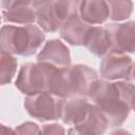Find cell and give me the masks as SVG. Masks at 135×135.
Here are the masks:
<instances>
[{
	"label": "cell",
	"instance_id": "cell-1",
	"mask_svg": "<svg viewBox=\"0 0 135 135\" xmlns=\"http://www.w3.org/2000/svg\"><path fill=\"white\" fill-rule=\"evenodd\" d=\"M133 94L132 81L111 82L97 79L89 98L104 116L109 127H119L133 110Z\"/></svg>",
	"mask_w": 135,
	"mask_h": 135
},
{
	"label": "cell",
	"instance_id": "cell-2",
	"mask_svg": "<svg viewBox=\"0 0 135 135\" xmlns=\"http://www.w3.org/2000/svg\"><path fill=\"white\" fill-rule=\"evenodd\" d=\"M97 79L96 71L89 65L75 64L64 69H56L47 92L61 98L89 97Z\"/></svg>",
	"mask_w": 135,
	"mask_h": 135
},
{
	"label": "cell",
	"instance_id": "cell-3",
	"mask_svg": "<svg viewBox=\"0 0 135 135\" xmlns=\"http://www.w3.org/2000/svg\"><path fill=\"white\" fill-rule=\"evenodd\" d=\"M44 40L43 32L34 24L3 25L0 28V51L9 55L32 56Z\"/></svg>",
	"mask_w": 135,
	"mask_h": 135
},
{
	"label": "cell",
	"instance_id": "cell-4",
	"mask_svg": "<svg viewBox=\"0 0 135 135\" xmlns=\"http://www.w3.org/2000/svg\"><path fill=\"white\" fill-rule=\"evenodd\" d=\"M82 0H53L45 6L36 9L38 25L49 33H54L70 18L79 16Z\"/></svg>",
	"mask_w": 135,
	"mask_h": 135
},
{
	"label": "cell",
	"instance_id": "cell-5",
	"mask_svg": "<svg viewBox=\"0 0 135 135\" xmlns=\"http://www.w3.org/2000/svg\"><path fill=\"white\" fill-rule=\"evenodd\" d=\"M57 68L43 62H28L20 68L16 79V88L24 95L47 91L51 78Z\"/></svg>",
	"mask_w": 135,
	"mask_h": 135
},
{
	"label": "cell",
	"instance_id": "cell-6",
	"mask_svg": "<svg viewBox=\"0 0 135 135\" xmlns=\"http://www.w3.org/2000/svg\"><path fill=\"white\" fill-rule=\"evenodd\" d=\"M64 99L47 91H43L26 95L24 98V108L30 116L40 121L56 120L61 117Z\"/></svg>",
	"mask_w": 135,
	"mask_h": 135
},
{
	"label": "cell",
	"instance_id": "cell-7",
	"mask_svg": "<svg viewBox=\"0 0 135 135\" xmlns=\"http://www.w3.org/2000/svg\"><path fill=\"white\" fill-rule=\"evenodd\" d=\"M133 59L126 53L110 51L108 52L100 62V75L107 80L123 79L133 81Z\"/></svg>",
	"mask_w": 135,
	"mask_h": 135
},
{
	"label": "cell",
	"instance_id": "cell-8",
	"mask_svg": "<svg viewBox=\"0 0 135 135\" xmlns=\"http://www.w3.org/2000/svg\"><path fill=\"white\" fill-rule=\"evenodd\" d=\"M110 42V51L134 53L135 51V22L110 23L105 25Z\"/></svg>",
	"mask_w": 135,
	"mask_h": 135
},
{
	"label": "cell",
	"instance_id": "cell-9",
	"mask_svg": "<svg viewBox=\"0 0 135 135\" xmlns=\"http://www.w3.org/2000/svg\"><path fill=\"white\" fill-rule=\"evenodd\" d=\"M37 61L51 64L57 69L68 68L71 65L70 50L59 39L49 40L37 55Z\"/></svg>",
	"mask_w": 135,
	"mask_h": 135
},
{
	"label": "cell",
	"instance_id": "cell-10",
	"mask_svg": "<svg viewBox=\"0 0 135 135\" xmlns=\"http://www.w3.org/2000/svg\"><path fill=\"white\" fill-rule=\"evenodd\" d=\"M91 102L86 97H70L65 98L62 107L61 119L64 123L70 126L79 124L86 116Z\"/></svg>",
	"mask_w": 135,
	"mask_h": 135
},
{
	"label": "cell",
	"instance_id": "cell-11",
	"mask_svg": "<svg viewBox=\"0 0 135 135\" xmlns=\"http://www.w3.org/2000/svg\"><path fill=\"white\" fill-rule=\"evenodd\" d=\"M92 25L84 22L79 16L70 18L59 28L62 39L72 45H83L84 40Z\"/></svg>",
	"mask_w": 135,
	"mask_h": 135
},
{
	"label": "cell",
	"instance_id": "cell-12",
	"mask_svg": "<svg viewBox=\"0 0 135 135\" xmlns=\"http://www.w3.org/2000/svg\"><path fill=\"white\" fill-rule=\"evenodd\" d=\"M109 127L108 121L105 120L104 116L98 110V108L91 103L90 109L85 118L77 126H74L73 130H70L69 133L75 134H102L105 132L107 128Z\"/></svg>",
	"mask_w": 135,
	"mask_h": 135
},
{
	"label": "cell",
	"instance_id": "cell-13",
	"mask_svg": "<svg viewBox=\"0 0 135 135\" xmlns=\"http://www.w3.org/2000/svg\"><path fill=\"white\" fill-rule=\"evenodd\" d=\"M79 17L89 24H101L109 18V11L104 0H82Z\"/></svg>",
	"mask_w": 135,
	"mask_h": 135
},
{
	"label": "cell",
	"instance_id": "cell-14",
	"mask_svg": "<svg viewBox=\"0 0 135 135\" xmlns=\"http://www.w3.org/2000/svg\"><path fill=\"white\" fill-rule=\"evenodd\" d=\"M83 45L97 57L104 56L110 51V42L104 27L92 26L89 31Z\"/></svg>",
	"mask_w": 135,
	"mask_h": 135
},
{
	"label": "cell",
	"instance_id": "cell-15",
	"mask_svg": "<svg viewBox=\"0 0 135 135\" xmlns=\"http://www.w3.org/2000/svg\"><path fill=\"white\" fill-rule=\"evenodd\" d=\"M2 17L6 22H13L18 24H32L36 21V9L32 5H30L8 11H2Z\"/></svg>",
	"mask_w": 135,
	"mask_h": 135
},
{
	"label": "cell",
	"instance_id": "cell-16",
	"mask_svg": "<svg viewBox=\"0 0 135 135\" xmlns=\"http://www.w3.org/2000/svg\"><path fill=\"white\" fill-rule=\"evenodd\" d=\"M109 11V18L113 21L128 19L133 12L132 0H104Z\"/></svg>",
	"mask_w": 135,
	"mask_h": 135
},
{
	"label": "cell",
	"instance_id": "cell-17",
	"mask_svg": "<svg viewBox=\"0 0 135 135\" xmlns=\"http://www.w3.org/2000/svg\"><path fill=\"white\" fill-rule=\"evenodd\" d=\"M17 59L0 51V85L8 84L17 71Z\"/></svg>",
	"mask_w": 135,
	"mask_h": 135
},
{
	"label": "cell",
	"instance_id": "cell-18",
	"mask_svg": "<svg viewBox=\"0 0 135 135\" xmlns=\"http://www.w3.org/2000/svg\"><path fill=\"white\" fill-rule=\"evenodd\" d=\"M32 5V0H1L2 11H8L22 6Z\"/></svg>",
	"mask_w": 135,
	"mask_h": 135
},
{
	"label": "cell",
	"instance_id": "cell-19",
	"mask_svg": "<svg viewBox=\"0 0 135 135\" xmlns=\"http://www.w3.org/2000/svg\"><path fill=\"white\" fill-rule=\"evenodd\" d=\"M15 133L18 134H39L41 131L39 130V127L31 121H26L20 126H18L15 130Z\"/></svg>",
	"mask_w": 135,
	"mask_h": 135
},
{
	"label": "cell",
	"instance_id": "cell-20",
	"mask_svg": "<svg viewBox=\"0 0 135 135\" xmlns=\"http://www.w3.org/2000/svg\"><path fill=\"white\" fill-rule=\"evenodd\" d=\"M41 133L44 134H64V129L59 124H45L42 126V129L40 130Z\"/></svg>",
	"mask_w": 135,
	"mask_h": 135
},
{
	"label": "cell",
	"instance_id": "cell-21",
	"mask_svg": "<svg viewBox=\"0 0 135 135\" xmlns=\"http://www.w3.org/2000/svg\"><path fill=\"white\" fill-rule=\"evenodd\" d=\"M53 0H32V6L37 9V8H40L42 6H45L47 5L49 3H51Z\"/></svg>",
	"mask_w": 135,
	"mask_h": 135
},
{
	"label": "cell",
	"instance_id": "cell-22",
	"mask_svg": "<svg viewBox=\"0 0 135 135\" xmlns=\"http://www.w3.org/2000/svg\"><path fill=\"white\" fill-rule=\"evenodd\" d=\"M7 133H15V131L0 123V134H7Z\"/></svg>",
	"mask_w": 135,
	"mask_h": 135
},
{
	"label": "cell",
	"instance_id": "cell-23",
	"mask_svg": "<svg viewBox=\"0 0 135 135\" xmlns=\"http://www.w3.org/2000/svg\"><path fill=\"white\" fill-rule=\"evenodd\" d=\"M0 22H1V17H0Z\"/></svg>",
	"mask_w": 135,
	"mask_h": 135
}]
</instances>
